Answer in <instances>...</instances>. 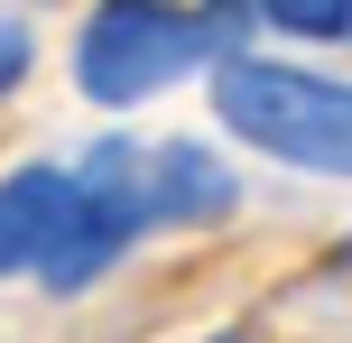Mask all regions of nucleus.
Listing matches in <instances>:
<instances>
[{
  "label": "nucleus",
  "mask_w": 352,
  "mask_h": 343,
  "mask_svg": "<svg viewBox=\"0 0 352 343\" xmlns=\"http://www.w3.org/2000/svg\"><path fill=\"white\" fill-rule=\"evenodd\" d=\"M250 0H213V10H176V0H102V10L84 19V56H74V74H84L93 102H140V93L176 84L186 65H204V56H232L250 37Z\"/></svg>",
  "instance_id": "f257e3e1"
},
{
  "label": "nucleus",
  "mask_w": 352,
  "mask_h": 343,
  "mask_svg": "<svg viewBox=\"0 0 352 343\" xmlns=\"http://www.w3.org/2000/svg\"><path fill=\"white\" fill-rule=\"evenodd\" d=\"M213 102H223L232 140L269 148L287 167H316V177H352V84H334V74H287V65L232 56Z\"/></svg>",
  "instance_id": "f03ea898"
},
{
  "label": "nucleus",
  "mask_w": 352,
  "mask_h": 343,
  "mask_svg": "<svg viewBox=\"0 0 352 343\" xmlns=\"http://www.w3.org/2000/svg\"><path fill=\"white\" fill-rule=\"evenodd\" d=\"M74 195L102 204L130 241H140V232H167V223H213V214H232L223 158H204L195 140H158V148L102 140L84 167H74Z\"/></svg>",
  "instance_id": "7ed1b4c3"
},
{
  "label": "nucleus",
  "mask_w": 352,
  "mask_h": 343,
  "mask_svg": "<svg viewBox=\"0 0 352 343\" xmlns=\"http://www.w3.org/2000/svg\"><path fill=\"white\" fill-rule=\"evenodd\" d=\"M65 204H74V177H65V167H19V177H0V278L47 260Z\"/></svg>",
  "instance_id": "20e7f679"
},
{
  "label": "nucleus",
  "mask_w": 352,
  "mask_h": 343,
  "mask_svg": "<svg viewBox=\"0 0 352 343\" xmlns=\"http://www.w3.org/2000/svg\"><path fill=\"white\" fill-rule=\"evenodd\" d=\"M260 19H278L287 37H352V0H260Z\"/></svg>",
  "instance_id": "39448f33"
},
{
  "label": "nucleus",
  "mask_w": 352,
  "mask_h": 343,
  "mask_svg": "<svg viewBox=\"0 0 352 343\" xmlns=\"http://www.w3.org/2000/svg\"><path fill=\"white\" fill-rule=\"evenodd\" d=\"M19 74H28V28H10V19H0V93H10Z\"/></svg>",
  "instance_id": "423d86ee"
}]
</instances>
